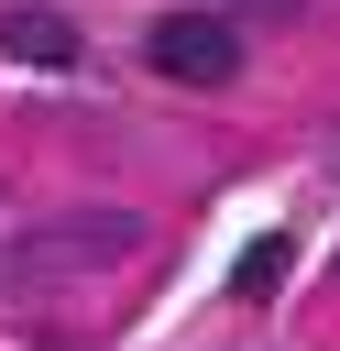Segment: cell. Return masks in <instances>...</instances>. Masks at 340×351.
Instances as JSON below:
<instances>
[{
    "instance_id": "obj_1",
    "label": "cell",
    "mask_w": 340,
    "mask_h": 351,
    "mask_svg": "<svg viewBox=\"0 0 340 351\" xmlns=\"http://www.w3.org/2000/svg\"><path fill=\"white\" fill-rule=\"evenodd\" d=\"M143 252V208H66L44 230H22L11 263H44V274H99V263H132Z\"/></svg>"
},
{
    "instance_id": "obj_2",
    "label": "cell",
    "mask_w": 340,
    "mask_h": 351,
    "mask_svg": "<svg viewBox=\"0 0 340 351\" xmlns=\"http://www.w3.org/2000/svg\"><path fill=\"white\" fill-rule=\"evenodd\" d=\"M143 55H154V77H175V88H230V77H241V33H230L219 11H165V22L143 33Z\"/></svg>"
},
{
    "instance_id": "obj_3",
    "label": "cell",
    "mask_w": 340,
    "mask_h": 351,
    "mask_svg": "<svg viewBox=\"0 0 340 351\" xmlns=\"http://www.w3.org/2000/svg\"><path fill=\"white\" fill-rule=\"evenodd\" d=\"M0 55H22V66H77V22L66 11H0Z\"/></svg>"
},
{
    "instance_id": "obj_4",
    "label": "cell",
    "mask_w": 340,
    "mask_h": 351,
    "mask_svg": "<svg viewBox=\"0 0 340 351\" xmlns=\"http://www.w3.org/2000/svg\"><path fill=\"white\" fill-rule=\"evenodd\" d=\"M274 285H285V241H252L241 274H230V296H274Z\"/></svg>"
},
{
    "instance_id": "obj_5",
    "label": "cell",
    "mask_w": 340,
    "mask_h": 351,
    "mask_svg": "<svg viewBox=\"0 0 340 351\" xmlns=\"http://www.w3.org/2000/svg\"><path fill=\"white\" fill-rule=\"evenodd\" d=\"M329 176H340V121H329Z\"/></svg>"
}]
</instances>
